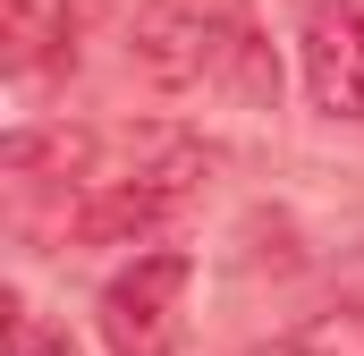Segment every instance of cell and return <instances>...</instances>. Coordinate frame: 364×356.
Instances as JSON below:
<instances>
[{
  "mask_svg": "<svg viewBox=\"0 0 364 356\" xmlns=\"http://www.w3.org/2000/svg\"><path fill=\"white\" fill-rule=\"evenodd\" d=\"M237 34L246 26H220L195 0H144L136 26H127V60H136V77H153L161 93H195V85H220L237 68Z\"/></svg>",
  "mask_w": 364,
  "mask_h": 356,
  "instance_id": "cell-1",
  "label": "cell"
},
{
  "mask_svg": "<svg viewBox=\"0 0 364 356\" xmlns=\"http://www.w3.org/2000/svg\"><path fill=\"white\" fill-rule=\"evenodd\" d=\"M186 280H195L186 255H136V263L119 271L102 288V340H110V356H170L178 348Z\"/></svg>",
  "mask_w": 364,
  "mask_h": 356,
  "instance_id": "cell-2",
  "label": "cell"
},
{
  "mask_svg": "<svg viewBox=\"0 0 364 356\" xmlns=\"http://www.w3.org/2000/svg\"><path fill=\"white\" fill-rule=\"evenodd\" d=\"M305 93L322 119H364V0L305 9Z\"/></svg>",
  "mask_w": 364,
  "mask_h": 356,
  "instance_id": "cell-3",
  "label": "cell"
},
{
  "mask_svg": "<svg viewBox=\"0 0 364 356\" xmlns=\"http://www.w3.org/2000/svg\"><path fill=\"white\" fill-rule=\"evenodd\" d=\"M203 170H212V153H203L195 136H178V127H144V136H127V178H110V187H144V195L178 204V195L203 187Z\"/></svg>",
  "mask_w": 364,
  "mask_h": 356,
  "instance_id": "cell-4",
  "label": "cell"
},
{
  "mask_svg": "<svg viewBox=\"0 0 364 356\" xmlns=\"http://www.w3.org/2000/svg\"><path fill=\"white\" fill-rule=\"evenodd\" d=\"M161 212H170V204H161V195H144V187H93L85 204H77V238H85V246H110V238H144Z\"/></svg>",
  "mask_w": 364,
  "mask_h": 356,
  "instance_id": "cell-5",
  "label": "cell"
},
{
  "mask_svg": "<svg viewBox=\"0 0 364 356\" xmlns=\"http://www.w3.org/2000/svg\"><path fill=\"white\" fill-rule=\"evenodd\" d=\"M93 162V136L85 127H26V136H9V170L34 178V170H60V178H85Z\"/></svg>",
  "mask_w": 364,
  "mask_h": 356,
  "instance_id": "cell-6",
  "label": "cell"
},
{
  "mask_svg": "<svg viewBox=\"0 0 364 356\" xmlns=\"http://www.w3.org/2000/svg\"><path fill=\"white\" fill-rule=\"evenodd\" d=\"M296 356H364V297L322 305V314L296 331Z\"/></svg>",
  "mask_w": 364,
  "mask_h": 356,
  "instance_id": "cell-7",
  "label": "cell"
},
{
  "mask_svg": "<svg viewBox=\"0 0 364 356\" xmlns=\"http://www.w3.org/2000/svg\"><path fill=\"white\" fill-rule=\"evenodd\" d=\"M17 356H77L68 331H34V323H17Z\"/></svg>",
  "mask_w": 364,
  "mask_h": 356,
  "instance_id": "cell-8",
  "label": "cell"
},
{
  "mask_svg": "<svg viewBox=\"0 0 364 356\" xmlns=\"http://www.w3.org/2000/svg\"><path fill=\"white\" fill-rule=\"evenodd\" d=\"M246 356H296V340H279V348H246Z\"/></svg>",
  "mask_w": 364,
  "mask_h": 356,
  "instance_id": "cell-9",
  "label": "cell"
}]
</instances>
